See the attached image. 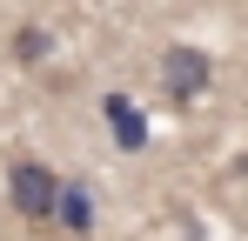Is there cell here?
<instances>
[{
    "label": "cell",
    "mask_w": 248,
    "mask_h": 241,
    "mask_svg": "<svg viewBox=\"0 0 248 241\" xmlns=\"http://www.w3.org/2000/svg\"><path fill=\"white\" fill-rule=\"evenodd\" d=\"M208 80H215V60H208L202 47H168V54H161V94L174 101V107L202 101Z\"/></svg>",
    "instance_id": "2"
},
{
    "label": "cell",
    "mask_w": 248,
    "mask_h": 241,
    "mask_svg": "<svg viewBox=\"0 0 248 241\" xmlns=\"http://www.w3.org/2000/svg\"><path fill=\"white\" fill-rule=\"evenodd\" d=\"M47 47H54V40H47V27H14V60H20V67H41Z\"/></svg>",
    "instance_id": "5"
},
{
    "label": "cell",
    "mask_w": 248,
    "mask_h": 241,
    "mask_svg": "<svg viewBox=\"0 0 248 241\" xmlns=\"http://www.w3.org/2000/svg\"><path fill=\"white\" fill-rule=\"evenodd\" d=\"M54 221L67 228V235H94V195H87L81 181H61V208H54Z\"/></svg>",
    "instance_id": "4"
},
{
    "label": "cell",
    "mask_w": 248,
    "mask_h": 241,
    "mask_svg": "<svg viewBox=\"0 0 248 241\" xmlns=\"http://www.w3.org/2000/svg\"><path fill=\"white\" fill-rule=\"evenodd\" d=\"M101 114H108V134H114L121 154H141V148H148V114H141L127 94H101Z\"/></svg>",
    "instance_id": "3"
},
{
    "label": "cell",
    "mask_w": 248,
    "mask_h": 241,
    "mask_svg": "<svg viewBox=\"0 0 248 241\" xmlns=\"http://www.w3.org/2000/svg\"><path fill=\"white\" fill-rule=\"evenodd\" d=\"M7 195H14V214L20 221H54V208H61V174L47 167V161H14V174H7Z\"/></svg>",
    "instance_id": "1"
}]
</instances>
